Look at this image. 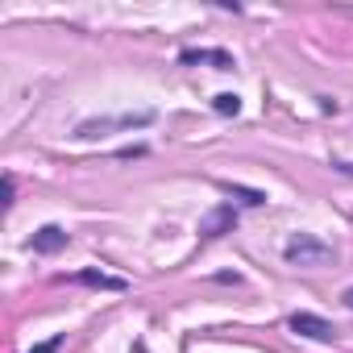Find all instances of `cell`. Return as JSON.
I'll use <instances>...</instances> for the list:
<instances>
[{
	"label": "cell",
	"instance_id": "3957f363",
	"mask_svg": "<svg viewBox=\"0 0 353 353\" xmlns=\"http://www.w3.org/2000/svg\"><path fill=\"white\" fill-rule=\"evenodd\" d=\"M145 121H150V112H141V117H121V121H83V125L75 129V137H100L104 129H117V125L129 129V125H145Z\"/></svg>",
	"mask_w": 353,
	"mask_h": 353
},
{
	"label": "cell",
	"instance_id": "6da1fadb",
	"mask_svg": "<svg viewBox=\"0 0 353 353\" xmlns=\"http://www.w3.org/2000/svg\"><path fill=\"white\" fill-rule=\"evenodd\" d=\"M328 258H332V250L320 245V241H312L307 233H299V237L287 241V262H299V266H324Z\"/></svg>",
	"mask_w": 353,
	"mask_h": 353
},
{
	"label": "cell",
	"instance_id": "9c48e42d",
	"mask_svg": "<svg viewBox=\"0 0 353 353\" xmlns=\"http://www.w3.org/2000/svg\"><path fill=\"white\" fill-rule=\"evenodd\" d=\"M83 283H92V287H121L117 279H104V274H96V270H88V274H83Z\"/></svg>",
	"mask_w": 353,
	"mask_h": 353
},
{
	"label": "cell",
	"instance_id": "30bf717a",
	"mask_svg": "<svg viewBox=\"0 0 353 353\" xmlns=\"http://www.w3.org/2000/svg\"><path fill=\"white\" fill-rule=\"evenodd\" d=\"M59 349V341H46V345H38V349H30V353H54Z\"/></svg>",
	"mask_w": 353,
	"mask_h": 353
},
{
	"label": "cell",
	"instance_id": "8fae6325",
	"mask_svg": "<svg viewBox=\"0 0 353 353\" xmlns=\"http://www.w3.org/2000/svg\"><path fill=\"white\" fill-rule=\"evenodd\" d=\"M345 303H349V307H353V287H349V291H345Z\"/></svg>",
	"mask_w": 353,
	"mask_h": 353
},
{
	"label": "cell",
	"instance_id": "277c9868",
	"mask_svg": "<svg viewBox=\"0 0 353 353\" xmlns=\"http://www.w3.org/2000/svg\"><path fill=\"white\" fill-rule=\"evenodd\" d=\"M38 254H54V250H63L67 245V233L59 229V225H46V229H38L34 233V241H30Z\"/></svg>",
	"mask_w": 353,
	"mask_h": 353
},
{
	"label": "cell",
	"instance_id": "7a4b0ae2",
	"mask_svg": "<svg viewBox=\"0 0 353 353\" xmlns=\"http://www.w3.org/2000/svg\"><path fill=\"white\" fill-rule=\"evenodd\" d=\"M291 332H303L312 341H332V324L320 320V316H312V312H295L291 316Z\"/></svg>",
	"mask_w": 353,
	"mask_h": 353
},
{
	"label": "cell",
	"instance_id": "5b68a950",
	"mask_svg": "<svg viewBox=\"0 0 353 353\" xmlns=\"http://www.w3.org/2000/svg\"><path fill=\"white\" fill-rule=\"evenodd\" d=\"M183 63H216L221 71H229V67H233V59H229V54H221V50H188V54H183Z\"/></svg>",
	"mask_w": 353,
	"mask_h": 353
},
{
	"label": "cell",
	"instance_id": "52a82bcc",
	"mask_svg": "<svg viewBox=\"0 0 353 353\" xmlns=\"http://www.w3.org/2000/svg\"><path fill=\"white\" fill-rule=\"evenodd\" d=\"M212 108H216V112H225V117H237V108H241V100H237V96H233V92H221V96H216V104H212Z\"/></svg>",
	"mask_w": 353,
	"mask_h": 353
},
{
	"label": "cell",
	"instance_id": "ba28073f",
	"mask_svg": "<svg viewBox=\"0 0 353 353\" xmlns=\"http://www.w3.org/2000/svg\"><path fill=\"white\" fill-rule=\"evenodd\" d=\"M221 188H225V192H233V196H241L245 204H262V200H266L262 192H245V188H233V183H221Z\"/></svg>",
	"mask_w": 353,
	"mask_h": 353
},
{
	"label": "cell",
	"instance_id": "8992f818",
	"mask_svg": "<svg viewBox=\"0 0 353 353\" xmlns=\"http://www.w3.org/2000/svg\"><path fill=\"white\" fill-rule=\"evenodd\" d=\"M229 225H233V212H229V208H221V212H212V216L204 221V229H200V233H204V237H216V233H221V229H229Z\"/></svg>",
	"mask_w": 353,
	"mask_h": 353
}]
</instances>
